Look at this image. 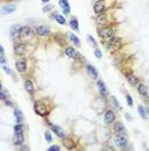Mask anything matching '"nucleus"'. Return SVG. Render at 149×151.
<instances>
[{
  "label": "nucleus",
  "instance_id": "obj_1",
  "mask_svg": "<svg viewBox=\"0 0 149 151\" xmlns=\"http://www.w3.org/2000/svg\"><path fill=\"white\" fill-rule=\"evenodd\" d=\"M33 107H35V112H36V114L39 115V116H43V118L48 116L49 112H50V107L45 104V101H41V99H39V101H35V104H33Z\"/></svg>",
  "mask_w": 149,
  "mask_h": 151
},
{
  "label": "nucleus",
  "instance_id": "obj_2",
  "mask_svg": "<svg viewBox=\"0 0 149 151\" xmlns=\"http://www.w3.org/2000/svg\"><path fill=\"white\" fill-rule=\"evenodd\" d=\"M98 35H99L100 39L108 40L109 37H112L114 35L113 26H100L99 29H98Z\"/></svg>",
  "mask_w": 149,
  "mask_h": 151
},
{
  "label": "nucleus",
  "instance_id": "obj_3",
  "mask_svg": "<svg viewBox=\"0 0 149 151\" xmlns=\"http://www.w3.org/2000/svg\"><path fill=\"white\" fill-rule=\"evenodd\" d=\"M33 36V31L31 27L28 26H21V30H19V36L18 39H21L22 42L25 40V42H28V40H31Z\"/></svg>",
  "mask_w": 149,
  "mask_h": 151
},
{
  "label": "nucleus",
  "instance_id": "obj_4",
  "mask_svg": "<svg viewBox=\"0 0 149 151\" xmlns=\"http://www.w3.org/2000/svg\"><path fill=\"white\" fill-rule=\"evenodd\" d=\"M114 142H116V145L120 147V149H125V147L127 146V136L126 134H118V133H116L114 134Z\"/></svg>",
  "mask_w": 149,
  "mask_h": 151
},
{
  "label": "nucleus",
  "instance_id": "obj_5",
  "mask_svg": "<svg viewBox=\"0 0 149 151\" xmlns=\"http://www.w3.org/2000/svg\"><path fill=\"white\" fill-rule=\"evenodd\" d=\"M107 9V4H106V0H98V1L94 3L93 5V11L95 14H99V13H103Z\"/></svg>",
  "mask_w": 149,
  "mask_h": 151
},
{
  "label": "nucleus",
  "instance_id": "obj_6",
  "mask_svg": "<svg viewBox=\"0 0 149 151\" xmlns=\"http://www.w3.org/2000/svg\"><path fill=\"white\" fill-rule=\"evenodd\" d=\"M16 68H17V71L18 73H21V74H25L26 71H27V60L26 58H19V60H17L16 61Z\"/></svg>",
  "mask_w": 149,
  "mask_h": 151
},
{
  "label": "nucleus",
  "instance_id": "obj_7",
  "mask_svg": "<svg viewBox=\"0 0 149 151\" xmlns=\"http://www.w3.org/2000/svg\"><path fill=\"white\" fill-rule=\"evenodd\" d=\"M85 70H86V74L89 75V78L91 79V80H98V76H99V74H98L96 68L93 66V65L87 63L85 66Z\"/></svg>",
  "mask_w": 149,
  "mask_h": 151
},
{
  "label": "nucleus",
  "instance_id": "obj_8",
  "mask_svg": "<svg viewBox=\"0 0 149 151\" xmlns=\"http://www.w3.org/2000/svg\"><path fill=\"white\" fill-rule=\"evenodd\" d=\"M104 122H106V124H113L116 122V114H114L113 110L111 109L106 110V112H104Z\"/></svg>",
  "mask_w": 149,
  "mask_h": 151
},
{
  "label": "nucleus",
  "instance_id": "obj_9",
  "mask_svg": "<svg viewBox=\"0 0 149 151\" xmlns=\"http://www.w3.org/2000/svg\"><path fill=\"white\" fill-rule=\"evenodd\" d=\"M13 142H14L16 146H21L25 142V134L23 132H14V136H13Z\"/></svg>",
  "mask_w": 149,
  "mask_h": 151
},
{
  "label": "nucleus",
  "instance_id": "obj_10",
  "mask_svg": "<svg viewBox=\"0 0 149 151\" xmlns=\"http://www.w3.org/2000/svg\"><path fill=\"white\" fill-rule=\"evenodd\" d=\"M58 4H59V6H60V9H62L64 16H67V14H70L71 13V5H70L68 0H59Z\"/></svg>",
  "mask_w": 149,
  "mask_h": 151
},
{
  "label": "nucleus",
  "instance_id": "obj_11",
  "mask_svg": "<svg viewBox=\"0 0 149 151\" xmlns=\"http://www.w3.org/2000/svg\"><path fill=\"white\" fill-rule=\"evenodd\" d=\"M36 34H37L39 36H41V37H45V36H48L49 34H50V30H49L48 26L40 25V26L36 27Z\"/></svg>",
  "mask_w": 149,
  "mask_h": 151
},
{
  "label": "nucleus",
  "instance_id": "obj_12",
  "mask_svg": "<svg viewBox=\"0 0 149 151\" xmlns=\"http://www.w3.org/2000/svg\"><path fill=\"white\" fill-rule=\"evenodd\" d=\"M49 125H50V128H52V130L54 133H55L57 136L59 137V138H64V137H66V132H64V130L60 128V127H58V125H55V124H52V123H49Z\"/></svg>",
  "mask_w": 149,
  "mask_h": 151
},
{
  "label": "nucleus",
  "instance_id": "obj_13",
  "mask_svg": "<svg viewBox=\"0 0 149 151\" xmlns=\"http://www.w3.org/2000/svg\"><path fill=\"white\" fill-rule=\"evenodd\" d=\"M26 43H19V44H16L14 45V54L16 56H23V53L26 52Z\"/></svg>",
  "mask_w": 149,
  "mask_h": 151
},
{
  "label": "nucleus",
  "instance_id": "obj_14",
  "mask_svg": "<svg viewBox=\"0 0 149 151\" xmlns=\"http://www.w3.org/2000/svg\"><path fill=\"white\" fill-rule=\"evenodd\" d=\"M25 89L27 91V93H30V94H33L36 92L35 84H33V81L31 80V79H27V80H25Z\"/></svg>",
  "mask_w": 149,
  "mask_h": 151
},
{
  "label": "nucleus",
  "instance_id": "obj_15",
  "mask_svg": "<svg viewBox=\"0 0 149 151\" xmlns=\"http://www.w3.org/2000/svg\"><path fill=\"white\" fill-rule=\"evenodd\" d=\"M125 75H126V78H127V80H128V83H130L131 85H138L139 84V78L135 75L133 71H128V73L126 74L125 73Z\"/></svg>",
  "mask_w": 149,
  "mask_h": 151
},
{
  "label": "nucleus",
  "instance_id": "obj_16",
  "mask_svg": "<svg viewBox=\"0 0 149 151\" xmlns=\"http://www.w3.org/2000/svg\"><path fill=\"white\" fill-rule=\"evenodd\" d=\"M138 93L140 94L143 98H147L148 94H149L148 87H147L145 84H143V83H139V84H138Z\"/></svg>",
  "mask_w": 149,
  "mask_h": 151
},
{
  "label": "nucleus",
  "instance_id": "obj_17",
  "mask_svg": "<svg viewBox=\"0 0 149 151\" xmlns=\"http://www.w3.org/2000/svg\"><path fill=\"white\" fill-rule=\"evenodd\" d=\"M114 132L118 133V134H126V128L121 122H114Z\"/></svg>",
  "mask_w": 149,
  "mask_h": 151
},
{
  "label": "nucleus",
  "instance_id": "obj_18",
  "mask_svg": "<svg viewBox=\"0 0 149 151\" xmlns=\"http://www.w3.org/2000/svg\"><path fill=\"white\" fill-rule=\"evenodd\" d=\"M64 53H66V56L70 57L71 60H76L77 58V52H76V49H74L73 47H66Z\"/></svg>",
  "mask_w": 149,
  "mask_h": 151
},
{
  "label": "nucleus",
  "instance_id": "obj_19",
  "mask_svg": "<svg viewBox=\"0 0 149 151\" xmlns=\"http://www.w3.org/2000/svg\"><path fill=\"white\" fill-rule=\"evenodd\" d=\"M13 12H16V6L13 5V4H9V5L3 6L1 11H0V13H1L3 16H5V14H11V13H13Z\"/></svg>",
  "mask_w": 149,
  "mask_h": 151
},
{
  "label": "nucleus",
  "instance_id": "obj_20",
  "mask_svg": "<svg viewBox=\"0 0 149 151\" xmlns=\"http://www.w3.org/2000/svg\"><path fill=\"white\" fill-rule=\"evenodd\" d=\"M52 17L54 19H55L57 22L59 23V25H62V26H64L66 25V18H64V16L63 14H60V13H57V12H54L53 14H52Z\"/></svg>",
  "mask_w": 149,
  "mask_h": 151
},
{
  "label": "nucleus",
  "instance_id": "obj_21",
  "mask_svg": "<svg viewBox=\"0 0 149 151\" xmlns=\"http://www.w3.org/2000/svg\"><path fill=\"white\" fill-rule=\"evenodd\" d=\"M96 87H98V89H99L101 96H107L108 94V89L106 87V84H104L101 80H96Z\"/></svg>",
  "mask_w": 149,
  "mask_h": 151
},
{
  "label": "nucleus",
  "instance_id": "obj_22",
  "mask_svg": "<svg viewBox=\"0 0 149 151\" xmlns=\"http://www.w3.org/2000/svg\"><path fill=\"white\" fill-rule=\"evenodd\" d=\"M70 27L73 30V31L79 32L80 31V26H79V19L76 18V17H72V18L70 19Z\"/></svg>",
  "mask_w": 149,
  "mask_h": 151
},
{
  "label": "nucleus",
  "instance_id": "obj_23",
  "mask_svg": "<svg viewBox=\"0 0 149 151\" xmlns=\"http://www.w3.org/2000/svg\"><path fill=\"white\" fill-rule=\"evenodd\" d=\"M138 110H139V114H140V116L143 119H147L148 116H149V109L144 107L143 105H139L138 106Z\"/></svg>",
  "mask_w": 149,
  "mask_h": 151
},
{
  "label": "nucleus",
  "instance_id": "obj_24",
  "mask_svg": "<svg viewBox=\"0 0 149 151\" xmlns=\"http://www.w3.org/2000/svg\"><path fill=\"white\" fill-rule=\"evenodd\" d=\"M106 22H107V17L106 14H103V13H99V14H96V23L98 26H106Z\"/></svg>",
  "mask_w": 149,
  "mask_h": 151
},
{
  "label": "nucleus",
  "instance_id": "obj_25",
  "mask_svg": "<svg viewBox=\"0 0 149 151\" xmlns=\"http://www.w3.org/2000/svg\"><path fill=\"white\" fill-rule=\"evenodd\" d=\"M68 37H70V40H71V42H72L77 48L81 45V42H80V39H79V36H77V35H74V34H70Z\"/></svg>",
  "mask_w": 149,
  "mask_h": 151
},
{
  "label": "nucleus",
  "instance_id": "obj_26",
  "mask_svg": "<svg viewBox=\"0 0 149 151\" xmlns=\"http://www.w3.org/2000/svg\"><path fill=\"white\" fill-rule=\"evenodd\" d=\"M14 116H16V122L17 123H23V114L21 112V110L14 109Z\"/></svg>",
  "mask_w": 149,
  "mask_h": 151
},
{
  "label": "nucleus",
  "instance_id": "obj_27",
  "mask_svg": "<svg viewBox=\"0 0 149 151\" xmlns=\"http://www.w3.org/2000/svg\"><path fill=\"white\" fill-rule=\"evenodd\" d=\"M63 143H64V147H66V149H73V147H74V142H73V141L70 139V138H66V137L63 138Z\"/></svg>",
  "mask_w": 149,
  "mask_h": 151
},
{
  "label": "nucleus",
  "instance_id": "obj_28",
  "mask_svg": "<svg viewBox=\"0 0 149 151\" xmlns=\"http://www.w3.org/2000/svg\"><path fill=\"white\" fill-rule=\"evenodd\" d=\"M125 97H126V101H127V105L130 106V107H133L134 106V102H133V97H131L128 93H125Z\"/></svg>",
  "mask_w": 149,
  "mask_h": 151
},
{
  "label": "nucleus",
  "instance_id": "obj_29",
  "mask_svg": "<svg viewBox=\"0 0 149 151\" xmlns=\"http://www.w3.org/2000/svg\"><path fill=\"white\" fill-rule=\"evenodd\" d=\"M87 40H89V43H90V44H93V47H94V48H96V47H98V44H96V42H95V39H94V37L91 36V35H87Z\"/></svg>",
  "mask_w": 149,
  "mask_h": 151
},
{
  "label": "nucleus",
  "instance_id": "obj_30",
  "mask_svg": "<svg viewBox=\"0 0 149 151\" xmlns=\"http://www.w3.org/2000/svg\"><path fill=\"white\" fill-rule=\"evenodd\" d=\"M94 54H95V57L98 58V60H100L101 56H103L101 52H100V49H98V48H94Z\"/></svg>",
  "mask_w": 149,
  "mask_h": 151
},
{
  "label": "nucleus",
  "instance_id": "obj_31",
  "mask_svg": "<svg viewBox=\"0 0 149 151\" xmlns=\"http://www.w3.org/2000/svg\"><path fill=\"white\" fill-rule=\"evenodd\" d=\"M112 104H113V106H116L118 110H121V105L118 104V101H117V98H116V97H112Z\"/></svg>",
  "mask_w": 149,
  "mask_h": 151
},
{
  "label": "nucleus",
  "instance_id": "obj_32",
  "mask_svg": "<svg viewBox=\"0 0 149 151\" xmlns=\"http://www.w3.org/2000/svg\"><path fill=\"white\" fill-rule=\"evenodd\" d=\"M54 8V5H45V6H44V8H43V12H50V11H52V9Z\"/></svg>",
  "mask_w": 149,
  "mask_h": 151
},
{
  "label": "nucleus",
  "instance_id": "obj_33",
  "mask_svg": "<svg viewBox=\"0 0 149 151\" xmlns=\"http://www.w3.org/2000/svg\"><path fill=\"white\" fill-rule=\"evenodd\" d=\"M45 139L48 141V142H52V134H50V132H45Z\"/></svg>",
  "mask_w": 149,
  "mask_h": 151
},
{
  "label": "nucleus",
  "instance_id": "obj_34",
  "mask_svg": "<svg viewBox=\"0 0 149 151\" xmlns=\"http://www.w3.org/2000/svg\"><path fill=\"white\" fill-rule=\"evenodd\" d=\"M6 62V60H5V57H4V53H1L0 52V63L1 65H4Z\"/></svg>",
  "mask_w": 149,
  "mask_h": 151
},
{
  "label": "nucleus",
  "instance_id": "obj_35",
  "mask_svg": "<svg viewBox=\"0 0 149 151\" xmlns=\"http://www.w3.org/2000/svg\"><path fill=\"white\" fill-rule=\"evenodd\" d=\"M3 70H4L8 75H12V71H11V68H9L8 66H3Z\"/></svg>",
  "mask_w": 149,
  "mask_h": 151
},
{
  "label": "nucleus",
  "instance_id": "obj_36",
  "mask_svg": "<svg viewBox=\"0 0 149 151\" xmlns=\"http://www.w3.org/2000/svg\"><path fill=\"white\" fill-rule=\"evenodd\" d=\"M48 150H49V151H54V150L58 151V150H60V147H59V146H57V145H54V146H50Z\"/></svg>",
  "mask_w": 149,
  "mask_h": 151
},
{
  "label": "nucleus",
  "instance_id": "obj_37",
  "mask_svg": "<svg viewBox=\"0 0 149 151\" xmlns=\"http://www.w3.org/2000/svg\"><path fill=\"white\" fill-rule=\"evenodd\" d=\"M30 147L28 146H21V150H28Z\"/></svg>",
  "mask_w": 149,
  "mask_h": 151
},
{
  "label": "nucleus",
  "instance_id": "obj_38",
  "mask_svg": "<svg viewBox=\"0 0 149 151\" xmlns=\"http://www.w3.org/2000/svg\"><path fill=\"white\" fill-rule=\"evenodd\" d=\"M41 1H43V3H44V4H48V3H49V1H50V0H41Z\"/></svg>",
  "mask_w": 149,
  "mask_h": 151
},
{
  "label": "nucleus",
  "instance_id": "obj_39",
  "mask_svg": "<svg viewBox=\"0 0 149 151\" xmlns=\"http://www.w3.org/2000/svg\"><path fill=\"white\" fill-rule=\"evenodd\" d=\"M0 52H1V53H4V48H3L1 45H0Z\"/></svg>",
  "mask_w": 149,
  "mask_h": 151
},
{
  "label": "nucleus",
  "instance_id": "obj_40",
  "mask_svg": "<svg viewBox=\"0 0 149 151\" xmlns=\"http://www.w3.org/2000/svg\"><path fill=\"white\" fill-rule=\"evenodd\" d=\"M0 91H3V85H1V83H0Z\"/></svg>",
  "mask_w": 149,
  "mask_h": 151
}]
</instances>
